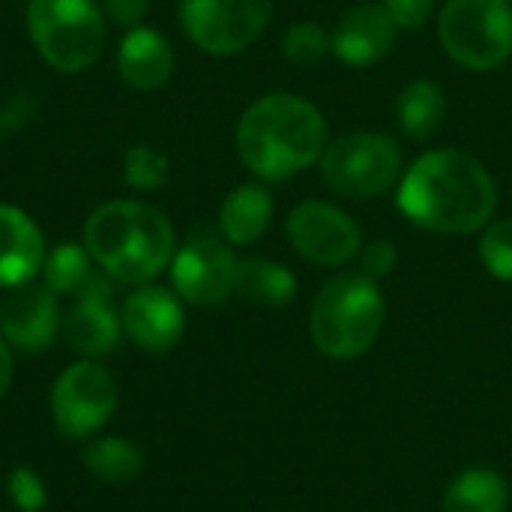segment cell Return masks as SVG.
<instances>
[{
	"label": "cell",
	"mask_w": 512,
	"mask_h": 512,
	"mask_svg": "<svg viewBox=\"0 0 512 512\" xmlns=\"http://www.w3.org/2000/svg\"><path fill=\"white\" fill-rule=\"evenodd\" d=\"M93 276V258L84 243H60L45 255L42 285L54 294H78Z\"/></svg>",
	"instance_id": "obj_23"
},
{
	"label": "cell",
	"mask_w": 512,
	"mask_h": 512,
	"mask_svg": "<svg viewBox=\"0 0 512 512\" xmlns=\"http://www.w3.org/2000/svg\"><path fill=\"white\" fill-rule=\"evenodd\" d=\"M123 180L141 192L159 189L168 180V156L150 144H132L123 156Z\"/></svg>",
	"instance_id": "obj_25"
},
{
	"label": "cell",
	"mask_w": 512,
	"mask_h": 512,
	"mask_svg": "<svg viewBox=\"0 0 512 512\" xmlns=\"http://www.w3.org/2000/svg\"><path fill=\"white\" fill-rule=\"evenodd\" d=\"M123 336L147 351V354H168L186 330L183 300L162 285H138L120 306Z\"/></svg>",
	"instance_id": "obj_12"
},
{
	"label": "cell",
	"mask_w": 512,
	"mask_h": 512,
	"mask_svg": "<svg viewBox=\"0 0 512 512\" xmlns=\"http://www.w3.org/2000/svg\"><path fill=\"white\" fill-rule=\"evenodd\" d=\"M84 468L90 477L108 483V486H123L132 483L144 471V453L135 441L123 435H108V438H93L84 453Z\"/></svg>",
	"instance_id": "obj_22"
},
{
	"label": "cell",
	"mask_w": 512,
	"mask_h": 512,
	"mask_svg": "<svg viewBox=\"0 0 512 512\" xmlns=\"http://www.w3.org/2000/svg\"><path fill=\"white\" fill-rule=\"evenodd\" d=\"M111 282V276L93 273L87 285L78 291V300L63 324L69 348L84 360H96L114 351L123 336L120 315L111 303Z\"/></svg>",
	"instance_id": "obj_13"
},
{
	"label": "cell",
	"mask_w": 512,
	"mask_h": 512,
	"mask_svg": "<svg viewBox=\"0 0 512 512\" xmlns=\"http://www.w3.org/2000/svg\"><path fill=\"white\" fill-rule=\"evenodd\" d=\"M480 261L495 279L512 282V219H498L483 228Z\"/></svg>",
	"instance_id": "obj_26"
},
{
	"label": "cell",
	"mask_w": 512,
	"mask_h": 512,
	"mask_svg": "<svg viewBox=\"0 0 512 512\" xmlns=\"http://www.w3.org/2000/svg\"><path fill=\"white\" fill-rule=\"evenodd\" d=\"M234 144L255 177L279 183L321 162L330 129L315 102L297 93H267L243 111Z\"/></svg>",
	"instance_id": "obj_2"
},
{
	"label": "cell",
	"mask_w": 512,
	"mask_h": 512,
	"mask_svg": "<svg viewBox=\"0 0 512 512\" xmlns=\"http://www.w3.org/2000/svg\"><path fill=\"white\" fill-rule=\"evenodd\" d=\"M396 117L411 141H429L444 126L447 117V96L441 84L429 78H417L405 84V90L396 99Z\"/></svg>",
	"instance_id": "obj_20"
},
{
	"label": "cell",
	"mask_w": 512,
	"mask_h": 512,
	"mask_svg": "<svg viewBox=\"0 0 512 512\" xmlns=\"http://www.w3.org/2000/svg\"><path fill=\"white\" fill-rule=\"evenodd\" d=\"M93 264L120 285H147L174 258L171 219L144 201H108L96 207L81 231Z\"/></svg>",
	"instance_id": "obj_3"
},
{
	"label": "cell",
	"mask_w": 512,
	"mask_h": 512,
	"mask_svg": "<svg viewBox=\"0 0 512 512\" xmlns=\"http://www.w3.org/2000/svg\"><path fill=\"white\" fill-rule=\"evenodd\" d=\"M6 495L18 512H42L48 504V489H45L42 477L27 465L12 468V474L6 480Z\"/></svg>",
	"instance_id": "obj_27"
},
{
	"label": "cell",
	"mask_w": 512,
	"mask_h": 512,
	"mask_svg": "<svg viewBox=\"0 0 512 512\" xmlns=\"http://www.w3.org/2000/svg\"><path fill=\"white\" fill-rule=\"evenodd\" d=\"M273 222V195L261 183H240L219 207V231L231 246H252Z\"/></svg>",
	"instance_id": "obj_18"
},
{
	"label": "cell",
	"mask_w": 512,
	"mask_h": 512,
	"mask_svg": "<svg viewBox=\"0 0 512 512\" xmlns=\"http://www.w3.org/2000/svg\"><path fill=\"white\" fill-rule=\"evenodd\" d=\"M396 264H399V249L393 240L381 237V240H372L369 246L360 249V273L375 279V282L390 276L396 270Z\"/></svg>",
	"instance_id": "obj_28"
},
{
	"label": "cell",
	"mask_w": 512,
	"mask_h": 512,
	"mask_svg": "<svg viewBox=\"0 0 512 512\" xmlns=\"http://www.w3.org/2000/svg\"><path fill=\"white\" fill-rule=\"evenodd\" d=\"M495 207V177L477 156L459 147L423 153L399 180V210L435 234L483 231Z\"/></svg>",
	"instance_id": "obj_1"
},
{
	"label": "cell",
	"mask_w": 512,
	"mask_h": 512,
	"mask_svg": "<svg viewBox=\"0 0 512 512\" xmlns=\"http://www.w3.org/2000/svg\"><path fill=\"white\" fill-rule=\"evenodd\" d=\"M510 486L492 468L462 471L444 492L441 512H507Z\"/></svg>",
	"instance_id": "obj_21"
},
{
	"label": "cell",
	"mask_w": 512,
	"mask_h": 512,
	"mask_svg": "<svg viewBox=\"0 0 512 512\" xmlns=\"http://www.w3.org/2000/svg\"><path fill=\"white\" fill-rule=\"evenodd\" d=\"M402 174V150L384 132H351L321 153V177L342 198H381Z\"/></svg>",
	"instance_id": "obj_7"
},
{
	"label": "cell",
	"mask_w": 512,
	"mask_h": 512,
	"mask_svg": "<svg viewBox=\"0 0 512 512\" xmlns=\"http://www.w3.org/2000/svg\"><path fill=\"white\" fill-rule=\"evenodd\" d=\"M12 375H15V360H12V348L6 345V339L0 336V399L6 396V390L12 387Z\"/></svg>",
	"instance_id": "obj_31"
},
{
	"label": "cell",
	"mask_w": 512,
	"mask_h": 512,
	"mask_svg": "<svg viewBox=\"0 0 512 512\" xmlns=\"http://www.w3.org/2000/svg\"><path fill=\"white\" fill-rule=\"evenodd\" d=\"M27 33L57 72H84L105 48V12L96 0H27Z\"/></svg>",
	"instance_id": "obj_5"
},
{
	"label": "cell",
	"mask_w": 512,
	"mask_h": 512,
	"mask_svg": "<svg viewBox=\"0 0 512 512\" xmlns=\"http://www.w3.org/2000/svg\"><path fill=\"white\" fill-rule=\"evenodd\" d=\"M120 402L114 375L96 360L66 366L51 387V420L60 438L90 441L114 417Z\"/></svg>",
	"instance_id": "obj_8"
},
{
	"label": "cell",
	"mask_w": 512,
	"mask_h": 512,
	"mask_svg": "<svg viewBox=\"0 0 512 512\" xmlns=\"http://www.w3.org/2000/svg\"><path fill=\"white\" fill-rule=\"evenodd\" d=\"M117 72L132 90H162L174 75V48L159 30L138 24L126 30V36L120 39Z\"/></svg>",
	"instance_id": "obj_17"
},
{
	"label": "cell",
	"mask_w": 512,
	"mask_h": 512,
	"mask_svg": "<svg viewBox=\"0 0 512 512\" xmlns=\"http://www.w3.org/2000/svg\"><path fill=\"white\" fill-rule=\"evenodd\" d=\"M147 9H150V0H102L105 18L120 24V27H126V30L138 27L144 21Z\"/></svg>",
	"instance_id": "obj_30"
},
{
	"label": "cell",
	"mask_w": 512,
	"mask_h": 512,
	"mask_svg": "<svg viewBox=\"0 0 512 512\" xmlns=\"http://www.w3.org/2000/svg\"><path fill=\"white\" fill-rule=\"evenodd\" d=\"M384 9L399 30H420L432 18L435 0H384Z\"/></svg>",
	"instance_id": "obj_29"
},
{
	"label": "cell",
	"mask_w": 512,
	"mask_h": 512,
	"mask_svg": "<svg viewBox=\"0 0 512 512\" xmlns=\"http://www.w3.org/2000/svg\"><path fill=\"white\" fill-rule=\"evenodd\" d=\"M288 240L315 267H345L363 249L360 225L336 204L303 201L288 213Z\"/></svg>",
	"instance_id": "obj_11"
},
{
	"label": "cell",
	"mask_w": 512,
	"mask_h": 512,
	"mask_svg": "<svg viewBox=\"0 0 512 512\" xmlns=\"http://www.w3.org/2000/svg\"><path fill=\"white\" fill-rule=\"evenodd\" d=\"M45 237L30 213L0 204V288H21L42 273Z\"/></svg>",
	"instance_id": "obj_16"
},
{
	"label": "cell",
	"mask_w": 512,
	"mask_h": 512,
	"mask_svg": "<svg viewBox=\"0 0 512 512\" xmlns=\"http://www.w3.org/2000/svg\"><path fill=\"white\" fill-rule=\"evenodd\" d=\"M273 18V0H183L180 24L195 48L231 57L258 42Z\"/></svg>",
	"instance_id": "obj_9"
},
{
	"label": "cell",
	"mask_w": 512,
	"mask_h": 512,
	"mask_svg": "<svg viewBox=\"0 0 512 512\" xmlns=\"http://www.w3.org/2000/svg\"><path fill=\"white\" fill-rule=\"evenodd\" d=\"M447 57L471 72H489L512 57L510 0H447L438 15Z\"/></svg>",
	"instance_id": "obj_6"
},
{
	"label": "cell",
	"mask_w": 512,
	"mask_h": 512,
	"mask_svg": "<svg viewBox=\"0 0 512 512\" xmlns=\"http://www.w3.org/2000/svg\"><path fill=\"white\" fill-rule=\"evenodd\" d=\"M60 330L57 294L45 285H21L0 303V336L21 354L48 351Z\"/></svg>",
	"instance_id": "obj_14"
},
{
	"label": "cell",
	"mask_w": 512,
	"mask_h": 512,
	"mask_svg": "<svg viewBox=\"0 0 512 512\" xmlns=\"http://www.w3.org/2000/svg\"><path fill=\"white\" fill-rule=\"evenodd\" d=\"M384 318L387 306L378 282L363 273H339L315 294L309 333L321 354L354 360L378 342Z\"/></svg>",
	"instance_id": "obj_4"
},
{
	"label": "cell",
	"mask_w": 512,
	"mask_h": 512,
	"mask_svg": "<svg viewBox=\"0 0 512 512\" xmlns=\"http://www.w3.org/2000/svg\"><path fill=\"white\" fill-rule=\"evenodd\" d=\"M234 294L252 306L261 309H282L294 300L297 294V279L294 273L270 258H246L237 267V285Z\"/></svg>",
	"instance_id": "obj_19"
},
{
	"label": "cell",
	"mask_w": 512,
	"mask_h": 512,
	"mask_svg": "<svg viewBox=\"0 0 512 512\" xmlns=\"http://www.w3.org/2000/svg\"><path fill=\"white\" fill-rule=\"evenodd\" d=\"M240 261L231 243L216 234H192L171 258L174 294L189 306H222L237 285Z\"/></svg>",
	"instance_id": "obj_10"
},
{
	"label": "cell",
	"mask_w": 512,
	"mask_h": 512,
	"mask_svg": "<svg viewBox=\"0 0 512 512\" xmlns=\"http://www.w3.org/2000/svg\"><path fill=\"white\" fill-rule=\"evenodd\" d=\"M282 54L294 66H318L327 54H333V33L315 21H297L282 36Z\"/></svg>",
	"instance_id": "obj_24"
},
{
	"label": "cell",
	"mask_w": 512,
	"mask_h": 512,
	"mask_svg": "<svg viewBox=\"0 0 512 512\" xmlns=\"http://www.w3.org/2000/svg\"><path fill=\"white\" fill-rule=\"evenodd\" d=\"M399 27L384 3H354L333 30V54L348 66H372L384 60L396 45Z\"/></svg>",
	"instance_id": "obj_15"
}]
</instances>
